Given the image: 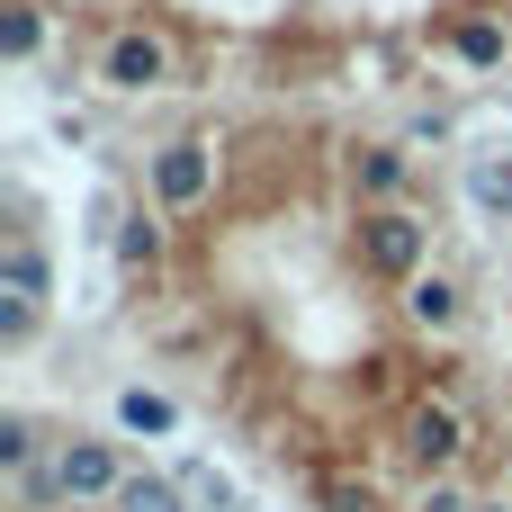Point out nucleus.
Masks as SVG:
<instances>
[{
  "mask_svg": "<svg viewBox=\"0 0 512 512\" xmlns=\"http://www.w3.org/2000/svg\"><path fill=\"white\" fill-rule=\"evenodd\" d=\"M108 252H117V270H126V279H153V270H162V252H171V216H162L153 198H144V207H126V216H117V234H108Z\"/></svg>",
  "mask_w": 512,
  "mask_h": 512,
  "instance_id": "nucleus-8",
  "label": "nucleus"
},
{
  "mask_svg": "<svg viewBox=\"0 0 512 512\" xmlns=\"http://www.w3.org/2000/svg\"><path fill=\"white\" fill-rule=\"evenodd\" d=\"M396 306H405V324H414L423 342H450V333L468 324V288H459V270H441V261H432L423 279H405Z\"/></svg>",
  "mask_w": 512,
  "mask_h": 512,
  "instance_id": "nucleus-7",
  "label": "nucleus"
},
{
  "mask_svg": "<svg viewBox=\"0 0 512 512\" xmlns=\"http://www.w3.org/2000/svg\"><path fill=\"white\" fill-rule=\"evenodd\" d=\"M324 512H369V495H351V486H324Z\"/></svg>",
  "mask_w": 512,
  "mask_h": 512,
  "instance_id": "nucleus-18",
  "label": "nucleus"
},
{
  "mask_svg": "<svg viewBox=\"0 0 512 512\" xmlns=\"http://www.w3.org/2000/svg\"><path fill=\"white\" fill-rule=\"evenodd\" d=\"M0 288H9V297H36V306L54 297V261H45V243H36V225L0 243Z\"/></svg>",
  "mask_w": 512,
  "mask_h": 512,
  "instance_id": "nucleus-11",
  "label": "nucleus"
},
{
  "mask_svg": "<svg viewBox=\"0 0 512 512\" xmlns=\"http://www.w3.org/2000/svg\"><path fill=\"white\" fill-rule=\"evenodd\" d=\"M468 207L477 216H512V153H468Z\"/></svg>",
  "mask_w": 512,
  "mask_h": 512,
  "instance_id": "nucleus-13",
  "label": "nucleus"
},
{
  "mask_svg": "<svg viewBox=\"0 0 512 512\" xmlns=\"http://www.w3.org/2000/svg\"><path fill=\"white\" fill-rule=\"evenodd\" d=\"M414 512H477V495H468V477H423Z\"/></svg>",
  "mask_w": 512,
  "mask_h": 512,
  "instance_id": "nucleus-17",
  "label": "nucleus"
},
{
  "mask_svg": "<svg viewBox=\"0 0 512 512\" xmlns=\"http://www.w3.org/2000/svg\"><path fill=\"white\" fill-rule=\"evenodd\" d=\"M108 414H117V432H126V441H171V432H180V405H171L162 387H144V378H135V387H117V405H108Z\"/></svg>",
  "mask_w": 512,
  "mask_h": 512,
  "instance_id": "nucleus-10",
  "label": "nucleus"
},
{
  "mask_svg": "<svg viewBox=\"0 0 512 512\" xmlns=\"http://www.w3.org/2000/svg\"><path fill=\"white\" fill-rule=\"evenodd\" d=\"M0 54H9V63H36V54H45V9H36V0H9V9H0Z\"/></svg>",
  "mask_w": 512,
  "mask_h": 512,
  "instance_id": "nucleus-15",
  "label": "nucleus"
},
{
  "mask_svg": "<svg viewBox=\"0 0 512 512\" xmlns=\"http://www.w3.org/2000/svg\"><path fill=\"white\" fill-rule=\"evenodd\" d=\"M216 171H225V135L216 126H180V135H162L144 153V198L162 216H198L216 198Z\"/></svg>",
  "mask_w": 512,
  "mask_h": 512,
  "instance_id": "nucleus-1",
  "label": "nucleus"
},
{
  "mask_svg": "<svg viewBox=\"0 0 512 512\" xmlns=\"http://www.w3.org/2000/svg\"><path fill=\"white\" fill-rule=\"evenodd\" d=\"M36 324H45V306L0 288V351H27V342H36Z\"/></svg>",
  "mask_w": 512,
  "mask_h": 512,
  "instance_id": "nucleus-16",
  "label": "nucleus"
},
{
  "mask_svg": "<svg viewBox=\"0 0 512 512\" xmlns=\"http://www.w3.org/2000/svg\"><path fill=\"white\" fill-rule=\"evenodd\" d=\"M135 468H126V432H63L54 441V486H63V512H108L117 504V486H126Z\"/></svg>",
  "mask_w": 512,
  "mask_h": 512,
  "instance_id": "nucleus-5",
  "label": "nucleus"
},
{
  "mask_svg": "<svg viewBox=\"0 0 512 512\" xmlns=\"http://www.w3.org/2000/svg\"><path fill=\"white\" fill-rule=\"evenodd\" d=\"M342 189L351 207H414V144H351L342 153Z\"/></svg>",
  "mask_w": 512,
  "mask_h": 512,
  "instance_id": "nucleus-6",
  "label": "nucleus"
},
{
  "mask_svg": "<svg viewBox=\"0 0 512 512\" xmlns=\"http://www.w3.org/2000/svg\"><path fill=\"white\" fill-rule=\"evenodd\" d=\"M90 81H99L108 99H153V90H171V36L144 27V18L108 27L99 54H90Z\"/></svg>",
  "mask_w": 512,
  "mask_h": 512,
  "instance_id": "nucleus-4",
  "label": "nucleus"
},
{
  "mask_svg": "<svg viewBox=\"0 0 512 512\" xmlns=\"http://www.w3.org/2000/svg\"><path fill=\"white\" fill-rule=\"evenodd\" d=\"M468 450H477V423H468V405H459V396L423 387V396L396 414V459H405L414 477H459V468H468Z\"/></svg>",
  "mask_w": 512,
  "mask_h": 512,
  "instance_id": "nucleus-3",
  "label": "nucleus"
},
{
  "mask_svg": "<svg viewBox=\"0 0 512 512\" xmlns=\"http://www.w3.org/2000/svg\"><path fill=\"white\" fill-rule=\"evenodd\" d=\"M477 512H512V504H477Z\"/></svg>",
  "mask_w": 512,
  "mask_h": 512,
  "instance_id": "nucleus-19",
  "label": "nucleus"
},
{
  "mask_svg": "<svg viewBox=\"0 0 512 512\" xmlns=\"http://www.w3.org/2000/svg\"><path fill=\"white\" fill-rule=\"evenodd\" d=\"M45 459H54L45 423H36L27 405H0V477H27V468H45Z\"/></svg>",
  "mask_w": 512,
  "mask_h": 512,
  "instance_id": "nucleus-12",
  "label": "nucleus"
},
{
  "mask_svg": "<svg viewBox=\"0 0 512 512\" xmlns=\"http://www.w3.org/2000/svg\"><path fill=\"white\" fill-rule=\"evenodd\" d=\"M108 512H198V495L180 486V477H153V468H135L126 486H117V504Z\"/></svg>",
  "mask_w": 512,
  "mask_h": 512,
  "instance_id": "nucleus-14",
  "label": "nucleus"
},
{
  "mask_svg": "<svg viewBox=\"0 0 512 512\" xmlns=\"http://www.w3.org/2000/svg\"><path fill=\"white\" fill-rule=\"evenodd\" d=\"M351 261L378 288H405L432 270V216L423 207H351Z\"/></svg>",
  "mask_w": 512,
  "mask_h": 512,
  "instance_id": "nucleus-2",
  "label": "nucleus"
},
{
  "mask_svg": "<svg viewBox=\"0 0 512 512\" xmlns=\"http://www.w3.org/2000/svg\"><path fill=\"white\" fill-rule=\"evenodd\" d=\"M504 54H512V27H504V18H486V9L450 18V63H459V72H504Z\"/></svg>",
  "mask_w": 512,
  "mask_h": 512,
  "instance_id": "nucleus-9",
  "label": "nucleus"
},
{
  "mask_svg": "<svg viewBox=\"0 0 512 512\" xmlns=\"http://www.w3.org/2000/svg\"><path fill=\"white\" fill-rule=\"evenodd\" d=\"M18 512H27V504H18Z\"/></svg>",
  "mask_w": 512,
  "mask_h": 512,
  "instance_id": "nucleus-21",
  "label": "nucleus"
},
{
  "mask_svg": "<svg viewBox=\"0 0 512 512\" xmlns=\"http://www.w3.org/2000/svg\"><path fill=\"white\" fill-rule=\"evenodd\" d=\"M315 512H324V504H315Z\"/></svg>",
  "mask_w": 512,
  "mask_h": 512,
  "instance_id": "nucleus-20",
  "label": "nucleus"
}]
</instances>
